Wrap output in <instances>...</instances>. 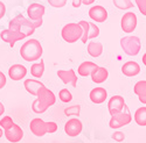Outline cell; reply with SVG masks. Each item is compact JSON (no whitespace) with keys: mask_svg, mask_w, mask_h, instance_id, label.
<instances>
[{"mask_svg":"<svg viewBox=\"0 0 146 143\" xmlns=\"http://www.w3.org/2000/svg\"><path fill=\"white\" fill-rule=\"evenodd\" d=\"M89 16L92 21L104 22L108 19V10L101 5H96L89 9Z\"/></svg>","mask_w":146,"mask_h":143,"instance_id":"2e32d148","label":"cell"},{"mask_svg":"<svg viewBox=\"0 0 146 143\" xmlns=\"http://www.w3.org/2000/svg\"><path fill=\"white\" fill-rule=\"evenodd\" d=\"M55 102H56V97L54 92L43 86L40 89L38 95H36V99L33 101L32 110L36 114H42Z\"/></svg>","mask_w":146,"mask_h":143,"instance_id":"7a4b0ae2","label":"cell"},{"mask_svg":"<svg viewBox=\"0 0 146 143\" xmlns=\"http://www.w3.org/2000/svg\"><path fill=\"white\" fill-rule=\"evenodd\" d=\"M136 5L140 13L146 16V0H136Z\"/></svg>","mask_w":146,"mask_h":143,"instance_id":"4dcf8cb0","label":"cell"},{"mask_svg":"<svg viewBox=\"0 0 146 143\" xmlns=\"http://www.w3.org/2000/svg\"><path fill=\"white\" fill-rule=\"evenodd\" d=\"M64 114L67 116H75L78 117L81 114V106L80 105H72L70 107H67L64 110Z\"/></svg>","mask_w":146,"mask_h":143,"instance_id":"83f0119b","label":"cell"},{"mask_svg":"<svg viewBox=\"0 0 146 143\" xmlns=\"http://www.w3.org/2000/svg\"><path fill=\"white\" fill-rule=\"evenodd\" d=\"M47 1L49 3L50 6H53L55 8H61L67 4V0H47Z\"/></svg>","mask_w":146,"mask_h":143,"instance_id":"1f68e13d","label":"cell"},{"mask_svg":"<svg viewBox=\"0 0 146 143\" xmlns=\"http://www.w3.org/2000/svg\"><path fill=\"white\" fill-rule=\"evenodd\" d=\"M108 77H109V71L103 66H98L97 70H95L92 72L91 80L96 83V84H102V83H104L108 79Z\"/></svg>","mask_w":146,"mask_h":143,"instance_id":"7402d4cb","label":"cell"},{"mask_svg":"<svg viewBox=\"0 0 146 143\" xmlns=\"http://www.w3.org/2000/svg\"><path fill=\"white\" fill-rule=\"evenodd\" d=\"M143 64L146 66V52L143 55Z\"/></svg>","mask_w":146,"mask_h":143,"instance_id":"ab89813d","label":"cell"},{"mask_svg":"<svg viewBox=\"0 0 146 143\" xmlns=\"http://www.w3.org/2000/svg\"><path fill=\"white\" fill-rule=\"evenodd\" d=\"M44 72V62L43 59H40L39 63H34L31 66V75L35 78H41Z\"/></svg>","mask_w":146,"mask_h":143,"instance_id":"d4e9b609","label":"cell"},{"mask_svg":"<svg viewBox=\"0 0 146 143\" xmlns=\"http://www.w3.org/2000/svg\"><path fill=\"white\" fill-rule=\"evenodd\" d=\"M137 21H138L137 15L133 13V12H127V13H125L121 16V20H120L121 30L127 34L132 33L137 27Z\"/></svg>","mask_w":146,"mask_h":143,"instance_id":"9c48e42d","label":"cell"},{"mask_svg":"<svg viewBox=\"0 0 146 143\" xmlns=\"http://www.w3.org/2000/svg\"><path fill=\"white\" fill-rule=\"evenodd\" d=\"M61 36L67 43H75L83 36V28L80 23L70 22L62 28L61 30Z\"/></svg>","mask_w":146,"mask_h":143,"instance_id":"277c9868","label":"cell"},{"mask_svg":"<svg viewBox=\"0 0 146 143\" xmlns=\"http://www.w3.org/2000/svg\"><path fill=\"white\" fill-rule=\"evenodd\" d=\"M0 37H1V40L6 43H8L12 48L14 47V44L20 41V40H23L26 39V36L23 34H20L18 31H13V30H9V29H5L3 30L1 33H0Z\"/></svg>","mask_w":146,"mask_h":143,"instance_id":"5bb4252c","label":"cell"},{"mask_svg":"<svg viewBox=\"0 0 146 143\" xmlns=\"http://www.w3.org/2000/svg\"><path fill=\"white\" fill-rule=\"evenodd\" d=\"M23 86H25L26 91L29 94L35 95V97H36L38 93H39V91H40V89L43 87L44 85L42 84L41 81L36 80V79H26L25 81H23Z\"/></svg>","mask_w":146,"mask_h":143,"instance_id":"ffe728a7","label":"cell"},{"mask_svg":"<svg viewBox=\"0 0 146 143\" xmlns=\"http://www.w3.org/2000/svg\"><path fill=\"white\" fill-rule=\"evenodd\" d=\"M6 13V6L3 1H0V19H3Z\"/></svg>","mask_w":146,"mask_h":143,"instance_id":"d590c367","label":"cell"},{"mask_svg":"<svg viewBox=\"0 0 146 143\" xmlns=\"http://www.w3.org/2000/svg\"><path fill=\"white\" fill-rule=\"evenodd\" d=\"M4 134H5V133L3 132V129H1V128H0V137H3V135H4Z\"/></svg>","mask_w":146,"mask_h":143,"instance_id":"b9f144b4","label":"cell"},{"mask_svg":"<svg viewBox=\"0 0 146 143\" xmlns=\"http://www.w3.org/2000/svg\"><path fill=\"white\" fill-rule=\"evenodd\" d=\"M42 22L43 21L34 22V21H31L29 19H26L22 14H18L15 18H13L9 21L8 29L13 30V31H18L20 34H23L27 37V36L33 35L35 29L38 27L42 26Z\"/></svg>","mask_w":146,"mask_h":143,"instance_id":"6da1fadb","label":"cell"},{"mask_svg":"<svg viewBox=\"0 0 146 143\" xmlns=\"http://www.w3.org/2000/svg\"><path fill=\"white\" fill-rule=\"evenodd\" d=\"M29 129L33 133V135L42 137L47 134V122H44L40 117H35L29 123Z\"/></svg>","mask_w":146,"mask_h":143,"instance_id":"4fadbf2b","label":"cell"},{"mask_svg":"<svg viewBox=\"0 0 146 143\" xmlns=\"http://www.w3.org/2000/svg\"><path fill=\"white\" fill-rule=\"evenodd\" d=\"M83 123L78 117H72L66 122L64 125V133L69 137H76L82 133Z\"/></svg>","mask_w":146,"mask_h":143,"instance_id":"ba28073f","label":"cell"},{"mask_svg":"<svg viewBox=\"0 0 146 143\" xmlns=\"http://www.w3.org/2000/svg\"><path fill=\"white\" fill-rule=\"evenodd\" d=\"M121 72L126 77H135L140 72V65L135 61H129L121 66Z\"/></svg>","mask_w":146,"mask_h":143,"instance_id":"d6986e66","label":"cell"},{"mask_svg":"<svg viewBox=\"0 0 146 143\" xmlns=\"http://www.w3.org/2000/svg\"><path fill=\"white\" fill-rule=\"evenodd\" d=\"M131 121H132V115L127 108V106H125L123 112L111 116L109 126H110V128H112V129H118V128H121V127L129 125Z\"/></svg>","mask_w":146,"mask_h":143,"instance_id":"8992f818","label":"cell"},{"mask_svg":"<svg viewBox=\"0 0 146 143\" xmlns=\"http://www.w3.org/2000/svg\"><path fill=\"white\" fill-rule=\"evenodd\" d=\"M4 113H5V106L3 105L1 101H0V116H1Z\"/></svg>","mask_w":146,"mask_h":143,"instance_id":"f35d334b","label":"cell"},{"mask_svg":"<svg viewBox=\"0 0 146 143\" xmlns=\"http://www.w3.org/2000/svg\"><path fill=\"white\" fill-rule=\"evenodd\" d=\"M46 13V7L41 4L33 3L27 7V15L31 21L38 22V21H43L42 18Z\"/></svg>","mask_w":146,"mask_h":143,"instance_id":"8fae6325","label":"cell"},{"mask_svg":"<svg viewBox=\"0 0 146 143\" xmlns=\"http://www.w3.org/2000/svg\"><path fill=\"white\" fill-rule=\"evenodd\" d=\"M88 54L91 56V57H100L103 52V44L101 42H95V41H91L89 42L88 44Z\"/></svg>","mask_w":146,"mask_h":143,"instance_id":"603a6c76","label":"cell"},{"mask_svg":"<svg viewBox=\"0 0 146 143\" xmlns=\"http://www.w3.org/2000/svg\"><path fill=\"white\" fill-rule=\"evenodd\" d=\"M120 47L123 51L129 56H137L140 51L141 43L138 36H125L120 39Z\"/></svg>","mask_w":146,"mask_h":143,"instance_id":"5b68a950","label":"cell"},{"mask_svg":"<svg viewBox=\"0 0 146 143\" xmlns=\"http://www.w3.org/2000/svg\"><path fill=\"white\" fill-rule=\"evenodd\" d=\"M125 100L121 95H113V97L110 98V100L108 101V110L110 115H116L120 112H123L125 108Z\"/></svg>","mask_w":146,"mask_h":143,"instance_id":"30bf717a","label":"cell"},{"mask_svg":"<svg viewBox=\"0 0 146 143\" xmlns=\"http://www.w3.org/2000/svg\"><path fill=\"white\" fill-rule=\"evenodd\" d=\"M113 5L121 10H125V9H130L133 7V3H131V0H112Z\"/></svg>","mask_w":146,"mask_h":143,"instance_id":"4316f807","label":"cell"},{"mask_svg":"<svg viewBox=\"0 0 146 143\" xmlns=\"http://www.w3.org/2000/svg\"><path fill=\"white\" fill-rule=\"evenodd\" d=\"M26 75H27V69L22 64H13L8 69V77L14 81H19L23 79L26 77Z\"/></svg>","mask_w":146,"mask_h":143,"instance_id":"e0dca14e","label":"cell"},{"mask_svg":"<svg viewBox=\"0 0 146 143\" xmlns=\"http://www.w3.org/2000/svg\"><path fill=\"white\" fill-rule=\"evenodd\" d=\"M42 54H43L42 45L35 39H31V40L26 41L20 48V55L26 62L38 61V59L41 58Z\"/></svg>","mask_w":146,"mask_h":143,"instance_id":"3957f363","label":"cell"},{"mask_svg":"<svg viewBox=\"0 0 146 143\" xmlns=\"http://www.w3.org/2000/svg\"><path fill=\"white\" fill-rule=\"evenodd\" d=\"M6 76L1 72V71H0V90L1 89H4L5 87V85H6Z\"/></svg>","mask_w":146,"mask_h":143,"instance_id":"e575fe53","label":"cell"},{"mask_svg":"<svg viewBox=\"0 0 146 143\" xmlns=\"http://www.w3.org/2000/svg\"><path fill=\"white\" fill-rule=\"evenodd\" d=\"M57 123L54 122V121H49V122H47V134L49 133V134H53L55 133L56 130H57Z\"/></svg>","mask_w":146,"mask_h":143,"instance_id":"836d02e7","label":"cell"},{"mask_svg":"<svg viewBox=\"0 0 146 143\" xmlns=\"http://www.w3.org/2000/svg\"><path fill=\"white\" fill-rule=\"evenodd\" d=\"M133 92L138 95V98L146 97V80H139L133 86Z\"/></svg>","mask_w":146,"mask_h":143,"instance_id":"484cf974","label":"cell"},{"mask_svg":"<svg viewBox=\"0 0 146 143\" xmlns=\"http://www.w3.org/2000/svg\"><path fill=\"white\" fill-rule=\"evenodd\" d=\"M98 65L94 62H90V61H87V62H83L80 64L78 69H77V72L80 76L82 77H88V76H91L92 72L95 70H97Z\"/></svg>","mask_w":146,"mask_h":143,"instance_id":"44dd1931","label":"cell"},{"mask_svg":"<svg viewBox=\"0 0 146 143\" xmlns=\"http://www.w3.org/2000/svg\"><path fill=\"white\" fill-rule=\"evenodd\" d=\"M116 142H123L124 140H125V134L123 133V132H120V130H116V132L112 134V136H111Z\"/></svg>","mask_w":146,"mask_h":143,"instance_id":"d6a6232c","label":"cell"},{"mask_svg":"<svg viewBox=\"0 0 146 143\" xmlns=\"http://www.w3.org/2000/svg\"><path fill=\"white\" fill-rule=\"evenodd\" d=\"M58 99L64 104H68L72 100V94L68 89H62L58 92Z\"/></svg>","mask_w":146,"mask_h":143,"instance_id":"f1b7e54d","label":"cell"},{"mask_svg":"<svg viewBox=\"0 0 146 143\" xmlns=\"http://www.w3.org/2000/svg\"><path fill=\"white\" fill-rule=\"evenodd\" d=\"M71 1H72V7L75 8H78L82 5V0H71Z\"/></svg>","mask_w":146,"mask_h":143,"instance_id":"8d00e7d4","label":"cell"},{"mask_svg":"<svg viewBox=\"0 0 146 143\" xmlns=\"http://www.w3.org/2000/svg\"><path fill=\"white\" fill-rule=\"evenodd\" d=\"M13 125H14L13 119H12L11 116H8V115L3 116V119H0V127H1L4 130H6V129L11 128Z\"/></svg>","mask_w":146,"mask_h":143,"instance_id":"f546056e","label":"cell"},{"mask_svg":"<svg viewBox=\"0 0 146 143\" xmlns=\"http://www.w3.org/2000/svg\"><path fill=\"white\" fill-rule=\"evenodd\" d=\"M135 121L138 126H141V127H145L146 126V106H143V107H139V108L135 112Z\"/></svg>","mask_w":146,"mask_h":143,"instance_id":"cb8c5ba5","label":"cell"},{"mask_svg":"<svg viewBox=\"0 0 146 143\" xmlns=\"http://www.w3.org/2000/svg\"><path fill=\"white\" fill-rule=\"evenodd\" d=\"M57 77L63 81V84H70L72 87L77 86V76L72 69L69 70H57Z\"/></svg>","mask_w":146,"mask_h":143,"instance_id":"9a60e30c","label":"cell"},{"mask_svg":"<svg viewBox=\"0 0 146 143\" xmlns=\"http://www.w3.org/2000/svg\"><path fill=\"white\" fill-rule=\"evenodd\" d=\"M139 101H140L141 104L146 105V97H145V98H139Z\"/></svg>","mask_w":146,"mask_h":143,"instance_id":"60d3db41","label":"cell"},{"mask_svg":"<svg viewBox=\"0 0 146 143\" xmlns=\"http://www.w3.org/2000/svg\"><path fill=\"white\" fill-rule=\"evenodd\" d=\"M78 23L81 25V27L83 28V36L81 39L83 43H87V41L90 40V39L98 37V35H100V28L96 26V23L88 22V21H84V20H81Z\"/></svg>","mask_w":146,"mask_h":143,"instance_id":"52a82bcc","label":"cell"},{"mask_svg":"<svg viewBox=\"0 0 146 143\" xmlns=\"http://www.w3.org/2000/svg\"><path fill=\"white\" fill-rule=\"evenodd\" d=\"M4 133H5L4 135H5V137L7 138V141H9V142H12V143H18V142H20V141L22 140V137H23V130H22V128H21L19 125H17V123H14L11 128L4 130Z\"/></svg>","mask_w":146,"mask_h":143,"instance_id":"7c38bea8","label":"cell"},{"mask_svg":"<svg viewBox=\"0 0 146 143\" xmlns=\"http://www.w3.org/2000/svg\"><path fill=\"white\" fill-rule=\"evenodd\" d=\"M89 98L94 104H103L108 98V92L104 87H95L90 91Z\"/></svg>","mask_w":146,"mask_h":143,"instance_id":"ac0fdd59","label":"cell"},{"mask_svg":"<svg viewBox=\"0 0 146 143\" xmlns=\"http://www.w3.org/2000/svg\"><path fill=\"white\" fill-rule=\"evenodd\" d=\"M95 3V0H82V4L83 5H91Z\"/></svg>","mask_w":146,"mask_h":143,"instance_id":"74e56055","label":"cell"}]
</instances>
